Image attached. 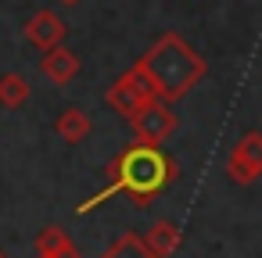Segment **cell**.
<instances>
[{"label": "cell", "instance_id": "3957f363", "mask_svg": "<svg viewBox=\"0 0 262 258\" xmlns=\"http://www.w3.org/2000/svg\"><path fill=\"white\" fill-rule=\"evenodd\" d=\"M104 101H108V108L115 111V115H122L126 122L133 119V115H140L147 104H155L158 97H155V90H151V83L140 76V68L133 65L129 72H122L112 86H108V93H104Z\"/></svg>", "mask_w": 262, "mask_h": 258}, {"label": "cell", "instance_id": "5bb4252c", "mask_svg": "<svg viewBox=\"0 0 262 258\" xmlns=\"http://www.w3.org/2000/svg\"><path fill=\"white\" fill-rule=\"evenodd\" d=\"M61 4H79V0H61Z\"/></svg>", "mask_w": 262, "mask_h": 258}, {"label": "cell", "instance_id": "5b68a950", "mask_svg": "<svg viewBox=\"0 0 262 258\" xmlns=\"http://www.w3.org/2000/svg\"><path fill=\"white\" fill-rule=\"evenodd\" d=\"M226 172L237 186H251L258 176H262V133L258 129H248L233 151H230V161H226Z\"/></svg>", "mask_w": 262, "mask_h": 258}, {"label": "cell", "instance_id": "8fae6325", "mask_svg": "<svg viewBox=\"0 0 262 258\" xmlns=\"http://www.w3.org/2000/svg\"><path fill=\"white\" fill-rule=\"evenodd\" d=\"M29 93H33V86H29V79L22 72H4L0 76V108L18 111V108H26Z\"/></svg>", "mask_w": 262, "mask_h": 258}, {"label": "cell", "instance_id": "9c48e42d", "mask_svg": "<svg viewBox=\"0 0 262 258\" xmlns=\"http://www.w3.org/2000/svg\"><path fill=\"white\" fill-rule=\"evenodd\" d=\"M180 240H183V233H180V226H176L172 219H158V222L144 233V244L151 247L155 258H172L176 247H180Z\"/></svg>", "mask_w": 262, "mask_h": 258}, {"label": "cell", "instance_id": "277c9868", "mask_svg": "<svg viewBox=\"0 0 262 258\" xmlns=\"http://www.w3.org/2000/svg\"><path fill=\"white\" fill-rule=\"evenodd\" d=\"M172 129H176V115H172V108L169 104H162V101H155V104H147L140 115H133L129 119V133H133V144H147V147H162L169 136H172Z\"/></svg>", "mask_w": 262, "mask_h": 258}, {"label": "cell", "instance_id": "52a82bcc", "mask_svg": "<svg viewBox=\"0 0 262 258\" xmlns=\"http://www.w3.org/2000/svg\"><path fill=\"white\" fill-rule=\"evenodd\" d=\"M40 72L54 83V86H65L79 76V54H72L69 47H54L40 58Z\"/></svg>", "mask_w": 262, "mask_h": 258}, {"label": "cell", "instance_id": "7a4b0ae2", "mask_svg": "<svg viewBox=\"0 0 262 258\" xmlns=\"http://www.w3.org/2000/svg\"><path fill=\"white\" fill-rule=\"evenodd\" d=\"M137 68L151 83V90H155V97L162 104H172V101L187 97L205 79V72H208L205 58L180 33H162L147 47V54L137 58Z\"/></svg>", "mask_w": 262, "mask_h": 258}, {"label": "cell", "instance_id": "4fadbf2b", "mask_svg": "<svg viewBox=\"0 0 262 258\" xmlns=\"http://www.w3.org/2000/svg\"><path fill=\"white\" fill-rule=\"evenodd\" d=\"M0 258H11V254H8V251H4V247H0Z\"/></svg>", "mask_w": 262, "mask_h": 258}, {"label": "cell", "instance_id": "ba28073f", "mask_svg": "<svg viewBox=\"0 0 262 258\" xmlns=\"http://www.w3.org/2000/svg\"><path fill=\"white\" fill-rule=\"evenodd\" d=\"M36 254L40 258H83V251L76 247V240L61 229V226H43L36 237Z\"/></svg>", "mask_w": 262, "mask_h": 258}, {"label": "cell", "instance_id": "8992f818", "mask_svg": "<svg viewBox=\"0 0 262 258\" xmlns=\"http://www.w3.org/2000/svg\"><path fill=\"white\" fill-rule=\"evenodd\" d=\"M65 33H69L65 22H61L54 11H47V8L36 11V15L26 22V40H29L36 51H43V54L54 51V47H61V43H65Z\"/></svg>", "mask_w": 262, "mask_h": 258}, {"label": "cell", "instance_id": "7c38bea8", "mask_svg": "<svg viewBox=\"0 0 262 258\" xmlns=\"http://www.w3.org/2000/svg\"><path fill=\"white\" fill-rule=\"evenodd\" d=\"M101 258H155V254H151V247L144 244L140 233H122L101 251Z\"/></svg>", "mask_w": 262, "mask_h": 258}, {"label": "cell", "instance_id": "30bf717a", "mask_svg": "<svg viewBox=\"0 0 262 258\" xmlns=\"http://www.w3.org/2000/svg\"><path fill=\"white\" fill-rule=\"evenodd\" d=\"M54 133L65 140V144H83L90 136V115L83 108H65L58 119H54Z\"/></svg>", "mask_w": 262, "mask_h": 258}, {"label": "cell", "instance_id": "6da1fadb", "mask_svg": "<svg viewBox=\"0 0 262 258\" xmlns=\"http://www.w3.org/2000/svg\"><path fill=\"white\" fill-rule=\"evenodd\" d=\"M104 176H108L104 186H101L97 194H90V197L76 208L79 215L101 208L108 197H119V194H126L137 208H147L158 194H165V190L180 179V165H176V158L165 154L162 147L129 144V147H122V151L112 158V165L104 169Z\"/></svg>", "mask_w": 262, "mask_h": 258}]
</instances>
